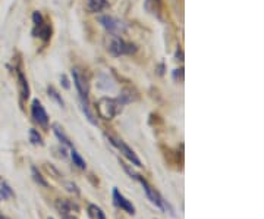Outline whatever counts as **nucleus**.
<instances>
[{"mask_svg": "<svg viewBox=\"0 0 264 219\" xmlns=\"http://www.w3.org/2000/svg\"><path fill=\"white\" fill-rule=\"evenodd\" d=\"M15 72H16V80H18V89H19V94H21V99L22 102L27 100L29 97V86H28V81L21 69V66H16L15 68Z\"/></svg>", "mask_w": 264, "mask_h": 219, "instance_id": "9d476101", "label": "nucleus"}, {"mask_svg": "<svg viewBox=\"0 0 264 219\" xmlns=\"http://www.w3.org/2000/svg\"><path fill=\"white\" fill-rule=\"evenodd\" d=\"M107 7H109L107 0H87V9L88 12H91V13L101 12Z\"/></svg>", "mask_w": 264, "mask_h": 219, "instance_id": "4468645a", "label": "nucleus"}, {"mask_svg": "<svg viewBox=\"0 0 264 219\" xmlns=\"http://www.w3.org/2000/svg\"><path fill=\"white\" fill-rule=\"evenodd\" d=\"M95 110L100 118H103L106 121H112L116 115L120 113L122 102L119 99H113V97H101L95 103Z\"/></svg>", "mask_w": 264, "mask_h": 219, "instance_id": "7ed1b4c3", "label": "nucleus"}, {"mask_svg": "<svg viewBox=\"0 0 264 219\" xmlns=\"http://www.w3.org/2000/svg\"><path fill=\"white\" fill-rule=\"evenodd\" d=\"M107 138H109V141L112 143V146H115L132 165H135V166H138V168H143L141 159L135 155V152H134L125 141H122V140H119V138H113V137H107Z\"/></svg>", "mask_w": 264, "mask_h": 219, "instance_id": "423d86ee", "label": "nucleus"}, {"mask_svg": "<svg viewBox=\"0 0 264 219\" xmlns=\"http://www.w3.org/2000/svg\"><path fill=\"white\" fill-rule=\"evenodd\" d=\"M65 187H66V190L69 191V193H72V194H75V196H78L80 194V190H78V187H77V184H74V183H65Z\"/></svg>", "mask_w": 264, "mask_h": 219, "instance_id": "412c9836", "label": "nucleus"}, {"mask_svg": "<svg viewBox=\"0 0 264 219\" xmlns=\"http://www.w3.org/2000/svg\"><path fill=\"white\" fill-rule=\"evenodd\" d=\"M0 219H6V218H3V217H1V215H0Z\"/></svg>", "mask_w": 264, "mask_h": 219, "instance_id": "393cba45", "label": "nucleus"}, {"mask_svg": "<svg viewBox=\"0 0 264 219\" xmlns=\"http://www.w3.org/2000/svg\"><path fill=\"white\" fill-rule=\"evenodd\" d=\"M144 7L154 16L162 18V10H163V1L162 0H146Z\"/></svg>", "mask_w": 264, "mask_h": 219, "instance_id": "f8f14e48", "label": "nucleus"}, {"mask_svg": "<svg viewBox=\"0 0 264 219\" xmlns=\"http://www.w3.org/2000/svg\"><path fill=\"white\" fill-rule=\"evenodd\" d=\"M72 78H74V84H75V89L80 94V102H81V108L83 112L86 113L87 119L92 124V125H97V121L94 119V115L91 113L89 110V105H88V93H89V87H88L87 78L75 68L72 69Z\"/></svg>", "mask_w": 264, "mask_h": 219, "instance_id": "f03ea898", "label": "nucleus"}, {"mask_svg": "<svg viewBox=\"0 0 264 219\" xmlns=\"http://www.w3.org/2000/svg\"><path fill=\"white\" fill-rule=\"evenodd\" d=\"M62 81H63V87H65V89H69V81L66 80V77H62Z\"/></svg>", "mask_w": 264, "mask_h": 219, "instance_id": "5701e85b", "label": "nucleus"}, {"mask_svg": "<svg viewBox=\"0 0 264 219\" xmlns=\"http://www.w3.org/2000/svg\"><path fill=\"white\" fill-rule=\"evenodd\" d=\"M71 159H72L74 165H75L78 169H81V171H86V169H87V163H86V160H84L83 156L75 150V147L71 149Z\"/></svg>", "mask_w": 264, "mask_h": 219, "instance_id": "2eb2a0df", "label": "nucleus"}, {"mask_svg": "<svg viewBox=\"0 0 264 219\" xmlns=\"http://www.w3.org/2000/svg\"><path fill=\"white\" fill-rule=\"evenodd\" d=\"M49 94H50V97H52V99H55V100L58 102V105H59V106H62V108L65 106V102H63V99L59 96V93H58V92H56L53 87H49Z\"/></svg>", "mask_w": 264, "mask_h": 219, "instance_id": "aec40b11", "label": "nucleus"}, {"mask_svg": "<svg viewBox=\"0 0 264 219\" xmlns=\"http://www.w3.org/2000/svg\"><path fill=\"white\" fill-rule=\"evenodd\" d=\"M120 166L125 169V172L131 177V178H134L135 181H138L140 184H141V187H143V190H144V193H146V196H147V199L157 208V209H160V211H163V212H169L171 215H175L174 214V209H172V206L168 203V200H165V197L143 177V175H140V174H137V172H134L128 165H125L123 162H120Z\"/></svg>", "mask_w": 264, "mask_h": 219, "instance_id": "f257e3e1", "label": "nucleus"}, {"mask_svg": "<svg viewBox=\"0 0 264 219\" xmlns=\"http://www.w3.org/2000/svg\"><path fill=\"white\" fill-rule=\"evenodd\" d=\"M56 209L59 212L60 217H66V215H74V212L77 214L80 211L78 205H75L72 200H68V199H59L56 202Z\"/></svg>", "mask_w": 264, "mask_h": 219, "instance_id": "1a4fd4ad", "label": "nucleus"}, {"mask_svg": "<svg viewBox=\"0 0 264 219\" xmlns=\"http://www.w3.org/2000/svg\"><path fill=\"white\" fill-rule=\"evenodd\" d=\"M31 175H32V180H34L38 186H41V187H44V188H49V183H47V180L41 175V172H40L35 166L31 168Z\"/></svg>", "mask_w": 264, "mask_h": 219, "instance_id": "dca6fc26", "label": "nucleus"}, {"mask_svg": "<svg viewBox=\"0 0 264 219\" xmlns=\"http://www.w3.org/2000/svg\"><path fill=\"white\" fill-rule=\"evenodd\" d=\"M32 34L38 38H41L43 41H49L50 37H52V27L47 24V22H43L40 25H35Z\"/></svg>", "mask_w": 264, "mask_h": 219, "instance_id": "9b49d317", "label": "nucleus"}, {"mask_svg": "<svg viewBox=\"0 0 264 219\" xmlns=\"http://www.w3.org/2000/svg\"><path fill=\"white\" fill-rule=\"evenodd\" d=\"M32 22H34V25H40V24H43V22H44L43 15H41L38 10H35V12L32 13Z\"/></svg>", "mask_w": 264, "mask_h": 219, "instance_id": "4be33fe9", "label": "nucleus"}, {"mask_svg": "<svg viewBox=\"0 0 264 219\" xmlns=\"http://www.w3.org/2000/svg\"><path fill=\"white\" fill-rule=\"evenodd\" d=\"M100 24L113 35H123L128 30L126 24L123 21H120L119 18H115V16H110V15H104V16H100L98 18Z\"/></svg>", "mask_w": 264, "mask_h": 219, "instance_id": "39448f33", "label": "nucleus"}, {"mask_svg": "<svg viewBox=\"0 0 264 219\" xmlns=\"http://www.w3.org/2000/svg\"><path fill=\"white\" fill-rule=\"evenodd\" d=\"M53 132H55V135L58 137V140L62 143V144H65V146H68V147H74V144H72V141L69 140V137L65 134V131H63V128H60V125L59 124H55L53 125Z\"/></svg>", "mask_w": 264, "mask_h": 219, "instance_id": "ddd939ff", "label": "nucleus"}, {"mask_svg": "<svg viewBox=\"0 0 264 219\" xmlns=\"http://www.w3.org/2000/svg\"><path fill=\"white\" fill-rule=\"evenodd\" d=\"M107 50L113 55V56H125V55H132L137 52V46L132 43L125 41L123 38H120L119 35H113L109 40L107 44Z\"/></svg>", "mask_w": 264, "mask_h": 219, "instance_id": "20e7f679", "label": "nucleus"}, {"mask_svg": "<svg viewBox=\"0 0 264 219\" xmlns=\"http://www.w3.org/2000/svg\"><path fill=\"white\" fill-rule=\"evenodd\" d=\"M0 196H1L3 199H10V197L15 196L12 187H10L4 180H0Z\"/></svg>", "mask_w": 264, "mask_h": 219, "instance_id": "a211bd4d", "label": "nucleus"}, {"mask_svg": "<svg viewBox=\"0 0 264 219\" xmlns=\"http://www.w3.org/2000/svg\"><path fill=\"white\" fill-rule=\"evenodd\" d=\"M31 115H32V118H34V121L40 125V126H43V128H49V115H47V112L44 109V106L41 105V102L38 100V99H35V100H32V105H31Z\"/></svg>", "mask_w": 264, "mask_h": 219, "instance_id": "0eeeda50", "label": "nucleus"}, {"mask_svg": "<svg viewBox=\"0 0 264 219\" xmlns=\"http://www.w3.org/2000/svg\"><path fill=\"white\" fill-rule=\"evenodd\" d=\"M62 219H77L74 215H66V217H62Z\"/></svg>", "mask_w": 264, "mask_h": 219, "instance_id": "b1692460", "label": "nucleus"}, {"mask_svg": "<svg viewBox=\"0 0 264 219\" xmlns=\"http://www.w3.org/2000/svg\"><path fill=\"white\" fill-rule=\"evenodd\" d=\"M29 141H31L34 146H43V144H44L41 134H40L37 129H34V128L29 129Z\"/></svg>", "mask_w": 264, "mask_h": 219, "instance_id": "6ab92c4d", "label": "nucleus"}, {"mask_svg": "<svg viewBox=\"0 0 264 219\" xmlns=\"http://www.w3.org/2000/svg\"><path fill=\"white\" fill-rule=\"evenodd\" d=\"M88 215L92 219H107L106 214L103 212V209L97 205H89L88 206Z\"/></svg>", "mask_w": 264, "mask_h": 219, "instance_id": "f3484780", "label": "nucleus"}, {"mask_svg": "<svg viewBox=\"0 0 264 219\" xmlns=\"http://www.w3.org/2000/svg\"><path fill=\"white\" fill-rule=\"evenodd\" d=\"M47 219H55V218H47Z\"/></svg>", "mask_w": 264, "mask_h": 219, "instance_id": "a878e982", "label": "nucleus"}, {"mask_svg": "<svg viewBox=\"0 0 264 219\" xmlns=\"http://www.w3.org/2000/svg\"><path fill=\"white\" fill-rule=\"evenodd\" d=\"M113 202H115V205H116L119 209H122L123 212H126V214H129V215H135V206H134L132 202L128 200L117 188H113Z\"/></svg>", "mask_w": 264, "mask_h": 219, "instance_id": "6e6552de", "label": "nucleus"}]
</instances>
